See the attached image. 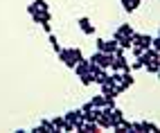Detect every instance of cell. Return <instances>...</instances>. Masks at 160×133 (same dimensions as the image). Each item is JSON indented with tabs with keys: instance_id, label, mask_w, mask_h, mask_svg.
<instances>
[{
	"instance_id": "obj_19",
	"label": "cell",
	"mask_w": 160,
	"mask_h": 133,
	"mask_svg": "<svg viewBox=\"0 0 160 133\" xmlns=\"http://www.w3.org/2000/svg\"><path fill=\"white\" fill-rule=\"evenodd\" d=\"M52 124H54V129H57V131H61V129H63V124H66V117H54V120H52Z\"/></svg>"
},
{
	"instance_id": "obj_20",
	"label": "cell",
	"mask_w": 160,
	"mask_h": 133,
	"mask_svg": "<svg viewBox=\"0 0 160 133\" xmlns=\"http://www.w3.org/2000/svg\"><path fill=\"white\" fill-rule=\"evenodd\" d=\"M34 5L41 9V12H50V5L45 3V0H34Z\"/></svg>"
},
{
	"instance_id": "obj_9",
	"label": "cell",
	"mask_w": 160,
	"mask_h": 133,
	"mask_svg": "<svg viewBox=\"0 0 160 133\" xmlns=\"http://www.w3.org/2000/svg\"><path fill=\"white\" fill-rule=\"evenodd\" d=\"M122 7H124V12H135L138 7H140V0H122Z\"/></svg>"
},
{
	"instance_id": "obj_17",
	"label": "cell",
	"mask_w": 160,
	"mask_h": 133,
	"mask_svg": "<svg viewBox=\"0 0 160 133\" xmlns=\"http://www.w3.org/2000/svg\"><path fill=\"white\" fill-rule=\"evenodd\" d=\"M79 79H81V84H83V86H90V84H95V77H92L90 72H86V74H79Z\"/></svg>"
},
{
	"instance_id": "obj_24",
	"label": "cell",
	"mask_w": 160,
	"mask_h": 133,
	"mask_svg": "<svg viewBox=\"0 0 160 133\" xmlns=\"http://www.w3.org/2000/svg\"><path fill=\"white\" fill-rule=\"evenodd\" d=\"M129 65H131V70H140V68H142V63H140V61H138V59H135L133 63H129Z\"/></svg>"
},
{
	"instance_id": "obj_11",
	"label": "cell",
	"mask_w": 160,
	"mask_h": 133,
	"mask_svg": "<svg viewBox=\"0 0 160 133\" xmlns=\"http://www.w3.org/2000/svg\"><path fill=\"white\" fill-rule=\"evenodd\" d=\"M120 84L124 86V90H126V88H131V86L135 84V79L131 77V72H122V81H120Z\"/></svg>"
},
{
	"instance_id": "obj_26",
	"label": "cell",
	"mask_w": 160,
	"mask_h": 133,
	"mask_svg": "<svg viewBox=\"0 0 160 133\" xmlns=\"http://www.w3.org/2000/svg\"><path fill=\"white\" fill-rule=\"evenodd\" d=\"M88 110H92V104L90 102H86V104L81 106V113H88Z\"/></svg>"
},
{
	"instance_id": "obj_16",
	"label": "cell",
	"mask_w": 160,
	"mask_h": 133,
	"mask_svg": "<svg viewBox=\"0 0 160 133\" xmlns=\"http://www.w3.org/2000/svg\"><path fill=\"white\" fill-rule=\"evenodd\" d=\"M48 41H50V45H52V50H54V52H59V50H61V45H59V38H57L54 34H52V32H50Z\"/></svg>"
},
{
	"instance_id": "obj_8",
	"label": "cell",
	"mask_w": 160,
	"mask_h": 133,
	"mask_svg": "<svg viewBox=\"0 0 160 133\" xmlns=\"http://www.w3.org/2000/svg\"><path fill=\"white\" fill-rule=\"evenodd\" d=\"M63 117H66V120L70 122V124L74 126V124H77V122L81 120V108H77V110H68V113L63 115Z\"/></svg>"
},
{
	"instance_id": "obj_22",
	"label": "cell",
	"mask_w": 160,
	"mask_h": 133,
	"mask_svg": "<svg viewBox=\"0 0 160 133\" xmlns=\"http://www.w3.org/2000/svg\"><path fill=\"white\" fill-rule=\"evenodd\" d=\"M61 131H66V133H72V131H74V126H72L70 122L66 120V124H63V129H61Z\"/></svg>"
},
{
	"instance_id": "obj_18",
	"label": "cell",
	"mask_w": 160,
	"mask_h": 133,
	"mask_svg": "<svg viewBox=\"0 0 160 133\" xmlns=\"http://www.w3.org/2000/svg\"><path fill=\"white\" fill-rule=\"evenodd\" d=\"M90 104H92V108H102L104 106V95H95L90 99Z\"/></svg>"
},
{
	"instance_id": "obj_23",
	"label": "cell",
	"mask_w": 160,
	"mask_h": 133,
	"mask_svg": "<svg viewBox=\"0 0 160 133\" xmlns=\"http://www.w3.org/2000/svg\"><path fill=\"white\" fill-rule=\"evenodd\" d=\"M36 12H38V7H36L34 3H32V5H27V14H29V16H32V14H36Z\"/></svg>"
},
{
	"instance_id": "obj_10",
	"label": "cell",
	"mask_w": 160,
	"mask_h": 133,
	"mask_svg": "<svg viewBox=\"0 0 160 133\" xmlns=\"http://www.w3.org/2000/svg\"><path fill=\"white\" fill-rule=\"evenodd\" d=\"M142 68H144L149 74H158V72H160V61H149L147 65H142Z\"/></svg>"
},
{
	"instance_id": "obj_21",
	"label": "cell",
	"mask_w": 160,
	"mask_h": 133,
	"mask_svg": "<svg viewBox=\"0 0 160 133\" xmlns=\"http://www.w3.org/2000/svg\"><path fill=\"white\" fill-rule=\"evenodd\" d=\"M131 50H133V57H135V59L142 54V48H140V45H131Z\"/></svg>"
},
{
	"instance_id": "obj_5",
	"label": "cell",
	"mask_w": 160,
	"mask_h": 133,
	"mask_svg": "<svg viewBox=\"0 0 160 133\" xmlns=\"http://www.w3.org/2000/svg\"><path fill=\"white\" fill-rule=\"evenodd\" d=\"M113 41L120 45L122 50H131V36H124V34H120V32H113Z\"/></svg>"
},
{
	"instance_id": "obj_3",
	"label": "cell",
	"mask_w": 160,
	"mask_h": 133,
	"mask_svg": "<svg viewBox=\"0 0 160 133\" xmlns=\"http://www.w3.org/2000/svg\"><path fill=\"white\" fill-rule=\"evenodd\" d=\"M57 54H59V59H61L63 63H66L68 68H74V63H77V59L72 57V50H70V48H61V50H59Z\"/></svg>"
},
{
	"instance_id": "obj_25",
	"label": "cell",
	"mask_w": 160,
	"mask_h": 133,
	"mask_svg": "<svg viewBox=\"0 0 160 133\" xmlns=\"http://www.w3.org/2000/svg\"><path fill=\"white\" fill-rule=\"evenodd\" d=\"M104 41H106V38H97V41H95V48H97L99 52H102V48H104Z\"/></svg>"
},
{
	"instance_id": "obj_14",
	"label": "cell",
	"mask_w": 160,
	"mask_h": 133,
	"mask_svg": "<svg viewBox=\"0 0 160 133\" xmlns=\"http://www.w3.org/2000/svg\"><path fill=\"white\" fill-rule=\"evenodd\" d=\"M117 32H120V34H124V36H131V34H133L135 29L131 27V23H122L120 27H117Z\"/></svg>"
},
{
	"instance_id": "obj_28",
	"label": "cell",
	"mask_w": 160,
	"mask_h": 133,
	"mask_svg": "<svg viewBox=\"0 0 160 133\" xmlns=\"http://www.w3.org/2000/svg\"><path fill=\"white\" fill-rule=\"evenodd\" d=\"M41 27H43V29L48 32V34H50V32H52V25H50V23H41Z\"/></svg>"
},
{
	"instance_id": "obj_13",
	"label": "cell",
	"mask_w": 160,
	"mask_h": 133,
	"mask_svg": "<svg viewBox=\"0 0 160 133\" xmlns=\"http://www.w3.org/2000/svg\"><path fill=\"white\" fill-rule=\"evenodd\" d=\"M97 131H99L97 122H83V129H81V133H97Z\"/></svg>"
},
{
	"instance_id": "obj_1",
	"label": "cell",
	"mask_w": 160,
	"mask_h": 133,
	"mask_svg": "<svg viewBox=\"0 0 160 133\" xmlns=\"http://www.w3.org/2000/svg\"><path fill=\"white\" fill-rule=\"evenodd\" d=\"M158 131V124H153V122H131V133H153Z\"/></svg>"
},
{
	"instance_id": "obj_15",
	"label": "cell",
	"mask_w": 160,
	"mask_h": 133,
	"mask_svg": "<svg viewBox=\"0 0 160 133\" xmlns=\"http://www.w3.org/2000/svg\"><path fill=\"white\" fill-rule=\"evenodd\" d=\"M115 48H117V43L111 38V41H104V48H102V52H106V54H113L115 52Z\"/></svg>"
},
{
	"instance_id": "obj_4",
	"label": "cell",
	"mask_w": 160,
	"mask_h": 133,
	"mask_svg": "<svg viewBox=\"0 0 160 133\" xmlns=\"http://www.w3.org/2000/svg\"><path fill=\"white\" fill-rule=\"evenodd\" d=\"M77 25L81 27V32L86 36H95V25L90 23V18H86V16H81L79 20H77Z\"/></svg>"
},
{
	"instance_id": "obj_6",
	"label": "cell",
	"mask_w": 160,
	"mask_h": 133,
	"mask_svg": "<svg viewBox=\"0 0 160 133\" xmlns=\"http://www.w3.org/2000/svg\"><path fill=\"white\" fill-rule=\"evenodd\" d=\"M50 18H52V14L50 12H41V9H38V12L36 14H32V20H34V23H50Z\"/></svg>"
},
{
	"instance_id": "obj_27",
	"label": "cell",
	"mask_w": 160,
	"mask_h": 133,
	"mask_svg": "<svg viewBox=\"0 0 160 133\" xmlns=\"http://www.w3.org/2000/svg\"><path fill=\"white\" fill-rule=\"evenodd\" d=\"M113 79H115V84H120L122 81V70L120 72H113Z\"/></svg>"
},
{
	"instance_id": "obj_12",
	"label": "cell",
	"mask_w": 160,
	"mask_h": 133,
	"mask_svg": "<svg viewBox=\"0 0 160 133\" xmlns=\"http://www.w3.org/2000/svg\"><path fill=\"white\" fill-rule=\"evenodd\" d=\"M41 129H43L45 133H59L57 129H54V124H52V120H41V124H38Z\"/></svg>"
},
{
	"instance_id": "obj_7",
	"label": "cell",
	"mask_w": 160,
	"mask_h": 133,
	"mask_svg": "<svg viewBox=\"0 0 160 133\" xmlns=\"http://www.w3.org/2000/svg\"><path fill=\"white\" fill-rule=\"evenodd\" d=\"M88 65H90V63H88V59H81V61L74 63V68H72V70L77 72V77H79V74H86V72H88Z\"/></svg>"
},
{
	"instance_id": "obj_2",
	"label": "cell",
	"mask_w": 160,
	"mask_h": 133,
	"mask_svg": "<svg viewBox=\"0 0 160 133\" xmlns=\"http://www.w3.org/2000/svg\"><path fill=\"white\" fill-rule=\"evenodd\" d=\"M111 59H113V54H106V52L95 50V52H92V57H90L88 61H90V63H97L99 68H104V70H108V63H111Z\"/></svg>"
}]
</instances>
